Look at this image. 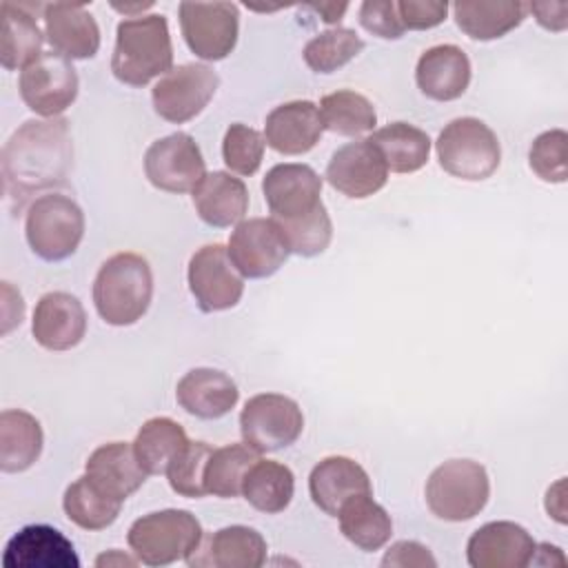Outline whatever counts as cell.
Wrapping results in <instances>:
<instances>
[{"mask_svg": "<svg viewBox=\"0 0 568 568\" xmlns=\"http://www.w3.org/2000/svg\"><path fill=\"white\" fill-rule=\"evenodd\" d=\"M73 164V144L64 118L27 120L2 149L4 195L20 211L33 193L62 186Z\"/></svg>", "mask_w": 568, "mask_h": 568, "instance_id": "1", "label": "cell"}, {"mask_svg": "<svg viewBox=\"0 0 568 568\" xmlns=\"http://www.w3.org/2000/svg\"><path fill=\"white\" fill-rule=\"evenodd\" d=\"M173 44L162 13L126 18L118 24L111 71L129 87H144L171 71Z\"/></svg>", "mask_w": 568, "mask_h": 568, "instance_id": "2", "label": "cell"}, {"mask_svg": "<svg viewBox=\"0 0 568 568\" xmlns=\"http://www.w3.org/2000/svg\"><path fill=\"white\" fill-rule=\"evenodd\" d=\"M153 297V273L138 253H115L98 271L93 282V304L98 315L111 326L135 324Z\"/></svg>", "mask_w": 568, "mask_h": 568, "instance_id": "3", "label": "cell"}, {"mask_svg": "<svg viewBox=\"0 0 568 568\" xmlns=\"http://www.w3.org/2000/svg\"><path fill=\"white\" fill-rule=\"evenodd\" d=\"M204 530L189 510L166 508L135 519L129 528L131 552L144 566H169L186 559L202 541Z\"/></svg>", "mask_w": 568, "mask_h": 568, "instance_id": "4", "label": "cell"}, {"mask_svg": "<svg viewBox=\"0 0 568 568\" xmlns=\"http://www.w3.org/2000/svg\"><path fill=\"white\" fill-rule=\"evenodd\" d=\"M439 166L453 178L479 182L490 178L501 162V146L493 129L479 118H457L448 122L437 142Z\"/></svg>", "mask_w": 568, "mask_h": 568, "instance_id": "5", "label": "cell"}, {"mask_svg": "<svg viewBox=\"0 0 568 568\" xmlns=\"http://www.w3.org/2000/svg\"><path fill=\"white\" fill-rule=\"evenodd\" d=\"M426 504L444 521H466L479 515L490 497L488 473L473 459H448L426 481Z\"/></svg>", "mask_w": 568, "mask_h": 568, "instance_id": "6", "label": "cell"}, {"mask_svg": "<svg viewBox=\"0 0 568 568\" xmlns=\"http://www.w3.org/2000/svg\"><path fill=\"white\" fill-rule=\"evenodd\" d=\"M24 235L38 257L47 262L67 260L82 242L84 213L69 195L44 193L27 209Z\"/></svg>", "mask_w": 568, "mask_h": 568, "instance_id": "7", "label": "cell"}, {"mask_svg": "<svg viewBox=\"0 0 568 568\" xmlns=\"http://www.w3.org/2000/svg\"><path fill=\"white\" fill-rule=\"evenodd\" d=\"M304 428V415L295 399L280 393L253 395L240 413L244 444L257 453H273L291 446Z\"/></svg>", "mask_w": 568, "mask_h": 568, "instance_id": "8", "label": "cell"}, {"mask_svg": "<svg viewBox=\"0 0 568 568\" xmlns=\"http://www.w3.org/2000/svg\"><path fill=\"white\" fill-rule=\"evenodd\" d=\"M220 84L209 64L186 62L164 73L151 91L155 113L173 124L193 120L211 102Z\"/></svg>", "mask_w": 568, "mask_h": 568, "instance_id": "9", "label": "cell"}, {"mask_svg": "<svg viewBox=\"0 0 568 568\" xmlns=\"http://www.w3.org/2000/svg\"><path fill=\"white\" fill-rule=\"evenodd\" d=\"M180 27L202 60H224L237 42L240 11L233 2H180Z\"/></svg>", "mask_w": 568, "mask_h": 568, "instance_id": "10", "label": "cell"}, {"mask_svg": "<svg viewBox=\"0 0 568 568\" xmlns=\"http://www.w3.org/2000/svg\"><path fill=\"white\" fill-rule=\"evenodd\" d=\"M78 73L69 58L49 51L20 73L22 102L38 115L58 118L78 95Z\"/></svg>", "mask_w": 568, "mask_h": 568, "instance_id": "11", "label": "cell"}, {"mask_svg": "<svg viewBox=\"0 0 568 568\" xmlns=\"http://www.w3.org/2000/svg\"><path fill=\"white\" fill-rule=\"evenodd\" d=\"M189 288L200 311L215 313L233 308L244 293V277L233 266L226 246L206 244L189 260Z\"/></svg>", "mask_w": 568, "mask_h": 568, "instance_id": "12", "label": "cell"}, {"mask_svg": "<svg viewBox=\"0 0 568 568\" xmlns=\"http://www.w3.org/2000/svg\"><path fill=\"white\" fill-rule=\"evenodd\" d=\"M149 182L166 193H189L206 175L200 146L189 133H171L155 140L144 153Z\"/></svg>", "mask_w": 568, "mask_h": 568, "instance_id": "13", "label": "cell"}, {"mask_svg": "<svg viewBox=\"0 0 568 568\" xmlns=\"http://www.w3.org/2000/svg\"><path fill=\"white\" fill-rule=\"evenodd\" d=\"M226 251L240 275L251 280L273 275L291 253L271 217L242 220L231 233Z\"/></svg>", "mask_w": 568, "mask_h": 568, "instance_id": "14", "label": "cell"}, {"mask_svg": "<svg viewBox=\"0 0 568 568\" xmlns=\"http://www.w3.org/2000/svg\"><path fill=\"white\" fill-rule=\"evenodd\" d=\"M328 184L346 197H368L384 189L388 180V166L379 153V149L368 140H355L339 146L328 166H326Z\"/></svg>", "mask_w": 568, "mask_h": 568, "instance_id": "15", "label": "cell"}, {"mask_svg": "<svg viewBox=\"0 0 568 568\" xmlns=\"http://www.w3.org/2000/svg\"><path fill=\"white\" fill-rule=\"evenodd\" d=\"M273 220H295L322 204V178L308 164H275L262 180Z\"/></svg>", "mask_w": 568, "mask_h": 568, "instance_id": "16", "label": "cell"}, {"mask_svg": "<svg viewBox=\"0 0 568 568\" xmlns=\"http://www.w3.org/2000/svg\"><path fill=\"white\" fill-rule=\"evenodd\" d=\"M532 535L515 521H488L479 526L466 546L473 568H524L535 559Z\"/></svg>", "mask_w": 568, "mask_h": 568, "instance_id": "17", "label": "cell"}, {"mask_svg": "<svg viewBox=\"0 0 568 568\" xmlns=\"http://www.w3.org/2000/svg\"><path fill=\"white\" fill-rule=\"evenodd\" d=\"M31 333L47 351H69L78 346L87 333L84 306L71 293H44L36 304Z\"/></svg>", "mask_w": 568, "mask_h": 568, "instance_id": "18", "label": "cell"}, {"mask_svg": "<svg viewBox=\"0 0 568 568\" xmlns=\"http://www.w3.org/2000/svg\"><path fill=\"white\" fill-rule=\"evenodd\" d=\"M184 561L191 568H260L266 561V541L255 528L226 526L202 537Z\"/></svg>", "mask_w": 568, "mask_h": 568, "instance_id": "19", "label": "cell"}, {"mask_svg": "<svg viewBox=\"0 0 568 568\" xmlns=\"http://www.w3.org/2000/svg\"><path fill=\"white\" fill-rule=\"evenodd\" d=\"M4 568H80L73 544L53 526L31 524L7 544Z\"/></svg>", "mask_w": 568, "mask_h": 568, "instance_id": "20", "label": "cell"}, {"mask_svg": "<svg viewBox=\"0 0 568 568\" xmlns=\"http://www.w3.org/2000/svg\"><path fill=\"white\" fill-rule=\"evenodd\" d=\"M322 131L320 106L311 100H293L266 115L264 142L282 155H302L320 142Z\"/></svg>", "mask_w": 568, "mask_h": 568, "instance_id": "21", "label": "cell"}, {"mask_svg": "<svg viewBox=\"0 0 568 568\" xmlns=\"http://www.w3.org/2000/svg\"><path fill=\"white\" fill-rule=\"evenodd\" d=\"M44 36L53 51L69 60L93 58L100 49V27L82 4H44Z\"/></svg>", "mask_w": 568, "mask_h": 568, "instance_id": "22", "label": "cell"}, {"mask_svg": "<svg viewBox=\"0 0 568 568\" xmlns=\"http://www.w3.org/2000/svg\"><path fill=\"white\" fill-rule=\"evenodd\" d=\"M415 80L430 100H457L470 84V60L457 44L430 47L417 60Z\"/></svg>", "mask_w": 568, "mask_h": 568, "instance_id": "23", "label": "cell"}, {"mask_svg": "<svg viewBox=\"0 0 568 568\" xmlns=\"http://www.w3.org/2000/svg\"><path fill=\"white\" fill-rule=\"evenodd\" d=\"M84 475L109 497L124 504L129 495H133L144 481L146 470L140 466L133 444L126 442H109L98 446L87 464Z\"/></svg>", "mask_w": 568, "mask_h": 568, "instance_id": "24", "label": "cell"}, {"mask_svg": "<svg viewBox=\"0 0 568 568\" xmlns=\"http://www.w3.org/2000/svg\"><path fill=\"white\" fill-rule=\"evenodd\" d=\"M308 490L313 504L331 517H337L342 504L355 495L371 493L366 470L351 457L333 455L315 464L308 475Z\"/></svg>", "mask_w": 568, "mask_h": 568, "instance_id": "25", "label": "cell"}, {"mask_svg": "<svg viewBox=\"0 0 568 568\" xmlns=\"http://www.w3.org/2000/svg\"><path fill=\"white\" fill-rule=\"evenodd\" d=\"M240 390L235 382L217 368H191L175 386L178 404L200 419H217L231 413Z\"/></svg>", "mask_w": 568, "mask_h": 568, "instance_id": "26", "label": "cell"}, {"mask_svg": "<svg viewBox=\"0 0 568 568\" xmlns=\"http://www.w3.org/2000/svg\"><path fill=\"white\" fill-rule=\"evenodd\" d=\"M193 206L200 220L215 229L240 224L248 211V191L244 182L226 171H213L193 189Z\"/></svg>", "mask_w": 568, "mask_h": 568, "instance_id": "27", "label": "cell"}, {"mask_svg": "<svg viewBox=\"0 0 568 568\" xmlns=\"http://www.w3.org/2000/svg\"><path fill=\"white\" fill-rule=\"evenodd\" d=\"M40 422L20 408L0 415V468L2 473H22L36 464L42 453Z\"/></svg>", "mask_w": 568, "mask_h": 568, "instance_id": "28", "label": "cell"}, {"mask_svg": "<svg viewBox=\"0 0 568 568\" xmlns=\"http://www.w3.org/2000/svg\"><path fill=\"white\" fill-rule=\"evenodd\" d=\"M528 4L513 0H470L455 2L453 13L457 27L473 40H495L519 27L526 18Z\"/></svg>", "mask_w": 568, "mask_h": 568, "instance_id": "29", "label": "cell"}, {"mask_svg": "<svg viewBox=\"0 0 568 568\" xmlns=\"http://www.w3.org/2000/svg\"><path fill=\"white\" fill-rule=\"evenodd\" d=\"M342 535L359 550H379L393 535V521L384 506H379L371 493L346 499L337 513Z\"/></svg>", "mask_w": 568, "mask_h": 568, "instance_id": "30", "label": "cell"}, {"mask_svg": "<svg viewBox=\"0 0 568 568\" xmlns=\"http://www.w3.org/2000/svg\"><path fill=\"white\" fill-rule=\"evenodd\" d=\"M186 444V430L175 419L151 417L140 426L133 450L146 475H166V468Z\"/></svg>", "mask_w": 568, "mask_h": 568, "instance_id": "31", "label": "cell"}, {"mask_svg": "<svg viewBox=\"0 0 568 568\" xmlns=\"http://www.w3.org/2000/svg\"><path fill=\"white\" fill-rule=\"evenodd\" d=\"M368 140L379 149L388 171L395 173H415L430 155V138L408 122H390L373 131Z\"/></svg>", "mask_w": 568, "mask_h": 568, "instance_id": "32", "label": "cell"}, {"mask_svg": "<svg viewBox=\"0 0 568 568\" xmlns=\"http://www.w3.org/2000/svg\"><path fill=\"white\" fill-rule=\"evenodd\" d=\"M295 493V477L288 466L271 459H257L242 484L244 499L260 513H282Z\"/></svg>", "mask_w": 568, "mask_h": 568, "instance_id": "33", "label": "cell"}, {"mask_svg": "<svg viewBox=\"0 0 568 568\" xmlns=\"http://www.w3.org/2000/svg\"><path fill=\"white\" fill-rule=\"evenodd\" d=\"M2 51L0 62L7 71L24 69L42 55V31L36 18L20 4L2 2Z\"/></svg>", "mask_w": 568, "mask_h": 568, "instance_id": "34", "label": "cell"}, {"mask_svg": "<svg viewBox=\"0 0 568 568\" xmlns=\"http://www.w3.org/2000/svg\"><path fill=\"white\" fill-rule=\"evenodd\" d=\"M62 508L75 526L84 530H102L118 519L122 501L109 497L87 475H82L64 490Z\"/></svg>", "mask_w": 568, "mask_h": 568, "instance_id": "35", "label": "cell"}, {"mask_svg": "<svg viewBox=\"0 0 568 568\" xmlns=\"http://www.w3.org/2000/svg\"><path fill=\"white\" fill-rule=\"evenodd\" d=\"M320 118L326 131L337 135H359L373 131L377 113L373 102L351 89H339L320 100Z\"/></svg>", "mask_w": 568, "mask_h": 568, "instance_id": "36", "label": "cell"}, {"mask_svg": "<svg viewBox=\"0 0 568 568\" xmlns=\"http://www.w3.org/2000/svg\"><path fill=\"white\" fill-rule=\"evenodd\" d=\"M257 459L260 453L253 450L248 444H226L222 448H213L204 470L206 495H215L222 499L242 495L244 477Z\"/></svg>", "mask_w": 568, "mask_h": 568, "instance_id": "37", "label": "cell"}, {"mask_svg": "<svg viewBox=\"0 0 568 568\" xmlns=\"http://www.w3.org/2000/svg\"><path fill=\"white\" fill-rule=\"evenodd\" d=\"M364 49V40L346 27L326 29L320 36L311 38L302 51L304 62L315 73H333L353 58H357Z\"/></svg>", "mask_w": 568, "mask_h": 568, "instance_id": "38", "label": "cell"}, {"mask_svg": "<svg viewBox=\"0 0 568 568\" xmlns=\"http://www.w3.org/2000/svg\"><path fill=\"white\" fill-rule=\"evenodd\" d=\"M273 222L282 231L288 251L302 257H313L324 253L333 237V224L324 204H320L308 215H302L295 220H273Z\"/></svg>", "mask_w": 568, "mask_h": 568, "instance_id": "39", "label": "cell"}, {"mask_svg": "<svg viewBox=\"0 0 568 568\" xmlns=\"http://www.w3.org/2000/svg\"><path fill=\"white\" fill-rule=\"evenodd\" d=\"M213 448L206 442H189L184 450L171 462L166 468V477L171 488L182 497H204V470L209 464Z\"/></svg>", "mask_w": 568, "mask_h": 568, "instance_id": "40", "label": "cell"}, {"mask_svg": "<svg viewBox=\"0 0 568 568\" xmlns=\"http://www.w3.org/2000/svg\"><path fill=\"white\" fill-rule=\"evenodd\" d=\"M264 135L242 122H233L222 140L224 164L237 175H253L264 155Z\"/></svg>", "mask_w": 568, "mask_h": 568, "instance_id": "41", "label": "cell"}, {"mask_svg": "<svg viewBox=\"0 0 568 568\" xmlns=\"http://www.w3.org/2000/svg\"><path fill=\"white\" fill-rule=\"evenodd\" d=\"M566 144L568 133L564 129H550L535 138L528 151L530 169L544 182L561 184L568 178V162H566Z\"/></svg>", "mask_w": 568, "mask_h": 568, "instance_id": "42", "label": "cell"}, {"mask_svg": "<svg viewBox=\"0 0 568 568\" xmlns=\"http://www.w3.org/2000/svg\"><path fill=\"white\" fill-rule=\"evenodd\" d=\"M359 22L362 27L384 40H397L406 31L395 0H366L359 7Z\"/></svg>", "mask_w": 568, "mask_h": 568, "instance_id": "43", "label": "cell"}, {"mask_svg": "<svg viewBox=\"0 0 568 568\" xmlns=\"http://www.w3.org/2000/svg\"><path fill=\"white\" fill-rule=\"evenodd\" d=\"M395 4L404 29L413 31H424L442 24L448 11V4L439 0H399Z\"/></svg>", "mask_w": 568, "mask_h": 568, "instance_id": "44", "label": "cell"}, {"mask_svg": "<svg viewBox=\"0 0 568 568\" xmlns=\"http://www.w3.org/2000/svg\"><path fill=\"white\" fill-rule=\"evenodd\" d=\"M382 566H397V568H424L437 566V559L430 555V550L426 546H422L419 541H397L388 548V552L382 559Z\"/></svg>", "mask_w": 568, "mask_h": 568, "instance_id": "45", "label": "cell"}, {"mask_svg": "<svg viewBox=\"0 0 568 568\" xmlns=\"http://www.w3.org/2000/svg\"><path fill=\"white\" fill-rule=\"evenodd\" d=\"M528 11L537 16V22L548 31H564L568 24V4L566 2H532Z\"/></svg>", "mask_w": 568, "mask_h": 568, "instance_id": "46", "label": "cell"}, {"mask_svg": "<svg viewBox=\"0 0 568 568\" xmlns=\"http://www.w3.org/2000/svg\"><path fill=\"white\" fill-rule=\"evenodd\" d=\"M308 9H313V11H317L320 16H322V20L324 22H328V24H335V22H339L342 20V16L346 13V9H348V4L346 2H342V4H328V2H324V4H308Z\"/></svg>", "mask_w": 568, "mask_h": 568, "instance_id": "47", "label": "cell"}, {"mask_svg": "<svg viewBox=\"0 0 568 568\" xmlns=\"http://www.w3.org/2000/svg\"><path fill=\"white\" fill-rule=\"evenodd\" d=\"M135 564H140L138 557H129V555H124V552H120V550H109V552H104V555H100V557L95 559V566H98V568L135 566Z\"/></svg>", "mask_w": 568, "mask_h": 568, "instance_id": "48", "label": "cell"}, {"mask_svg": "<svg viewBox=\"0 0 568 568\" xmlns=\"http://www.w3.org/2000/svg\"><path fill=\"white\" fill-rule=\"evenodd\" d=\"M537 548H539L541 552H544V550H552V552H557V550H559V548H555V546H550V544H539ZM548 564H552V561H550V555H546V559H544V561H539V566H548Z\"/></svg>", "mask_w": 568, "mask_h": 568, "instance_id": "49", "label": "cell"}]
</instances>
